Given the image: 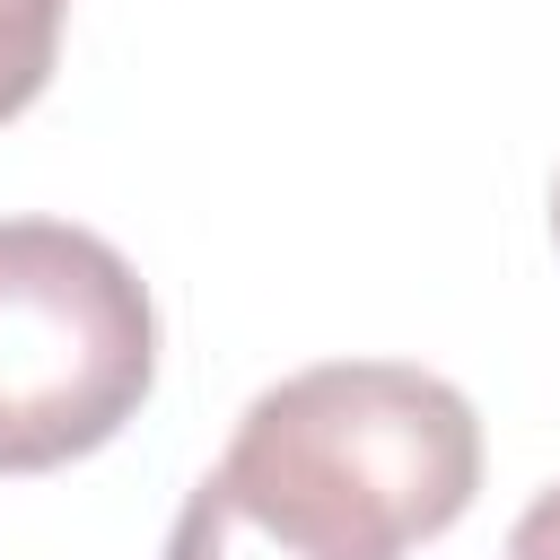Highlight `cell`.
<instances>
[{"label": "cell", "instance_id": "cell-1", "mask_svg": "<svg viewBox=\"0 0 560 560\" xmlns=\"http://www.w3.org/2000/svg\"><path fill=\"white\" fill-rule=\"evenodd\" d=\"M219 481L306 560H402L481 490L472 402L402 359H324L245 402Z\"/></svg>", "mask_w": 560, "mask_h": 560}, {"label": "cell", "instance_id": "cell-2", "mask_svg": "<svg viewBox=\"0 0 560 560\" xmlns=\"http://www.w3.org/2000/svg\"><path fill=\"white\" fill-rule=\"evenodd\" d=\"M158 376L140 271L70 219H0V472L96 455Z\"/></svg>", "mask_w": 560, "mask_h": 560}, {"label": "cell", "instance_id": "cell-3", "mask_svg": "<svg viewBox=\"0 0 560 560\" xmlns=\"http://www.w3.org/2000/svg\"><path fill=\"white\" fill-rule=\"evenodd\" d=\"M61 18L70 0H0V122L26 114L61 61Z\"/></svg>", "mask_w": 560, "mask_h": 560}, {"label": "cell", "instance_id": "cell-4", "mask_svg": "<svg viewBox=\"0 0 560 560\" xmlns=\"http://www.w3.org/2000/svg\"><path fill=\"white\" fill-rule=\"evenodd\" d=\"M508 560H560V481L508 525Z\"/></svg>", "mask_w": 560, "mask_h": 560}, {"label": "cell", "instance_id": "cell-5", "mask_svg": "<svg viewBox=\"0 0 560 560\" xmlns=\"http://www.w3.org/2000/svg\"><path fill=\"white\" fill-rule=\"evenodd\" d=\"M551 236H560V184H551Z\"/></svg>", "mask_w": 560, "mask_h": 560}]
</instances>
